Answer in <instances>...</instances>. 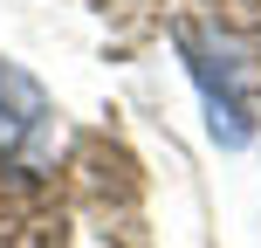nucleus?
Masks as SVG:
<instances>
[{
  "label": "nucleus",
  "instance_id": "1",
  "mask_svg": "<svg viewBox=\"0 0 261 248\" xmlns=\"http://www.w3.org/2000/svg\"><path fill=\"white\" fill-rule=\"evenodd\" d=\"M179 49H186V69L199 83V104H206V131L227 152H241L254 138V104H248V76H241L234 49L220 35H179Z\"/></svg>",
  "mask_w": 261,
  "mask_h": 248
},
{
  "label": "nucleus",
  "instance_id": "2",
  "mask_svg": "<svg viewBox=\"0 0 261 248\" xmlns=\"http://www.w3.org/2000/svg\"><path fill=\"white\" fill-rule=\"evenodd\" d=\"M55 145H62L55 97L41 90L21 62H7V55H0V152H14V159H28V166H41V159H55Z\"/></svg>",
  "mask_w": 261,
  "mask_h": 248
}]
</instances>
